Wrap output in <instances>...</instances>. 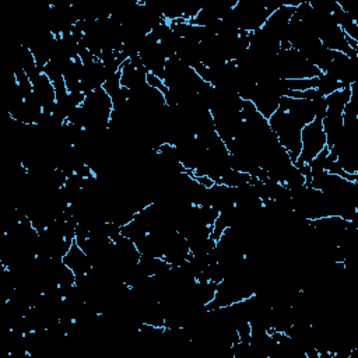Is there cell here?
Returning <instances> with one entry per match:
<instances>
[{
	"instance_id": "6da1fadb",
	"label": "cell",
	"mask_w": 358,
	"mask_h": 358,
	"mask_svg": "<svg viewBox=\"0 0 358 358\" xmlns=\"http://www.w3.org/2000/svg\"><path fill=\"white\" fill-rule=\"evenodd\" d=\"M326 147V134L323 130L322 117L316 116L301 130V154L296 162L309 164Z\"/></svg>"
}]
</instances>
